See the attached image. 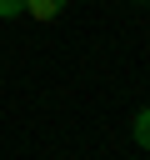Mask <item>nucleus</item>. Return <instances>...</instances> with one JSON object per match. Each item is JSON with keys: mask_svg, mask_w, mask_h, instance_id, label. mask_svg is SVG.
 <instances>
[{"mask_svg": "<svg viewBox=\"0 0 150 160\" xmlns=\"http://www.w3.org/2000/svg\"><path fill=\"white\" fill-rule=\"evenodd\" d=\"M65 5H70V0H25V15H30V20H60Z\"/></svg>", "mask_w": 150, "mask_h": 160, "instance_id": "obj_1", "label": "nucleus"}, {"mask_svg": "<svg viewBox=\"0 0 150 160\" xmlns=\"http://www.w3.org/2000/svg\"><path fill=\"white\" fill-rule=\"evenodd\" d=\"M130 140H135L140 150H150V105L135 110V120H130Z\"/></svg>", "mask_w": 150, "mask_h": 160, "instance_id": "obj_2", "label": "nucleus"}, {"mask_svg": "<svg viewBox=\"0 0 150 160\" xmlns=\"http://www.w3.org/2000/svg\"><path fill=\"white\" fill-rule=\"evenodd\" d=\"M25 15V0H0V20H20Z\"/></svg>", "mask_w": 150, "mask_h": 160, "instance_id": "obj_3", "label": "nucleus"}, {"mask_svg": "<svg viewBox=\"0 0 150 160\" xmlns=\"http://www.w3.org/2000/svg\"><path fill=\"white\" fill-rule=\"evenodd\" d=\"M135 5H150V0H135Z\"/></svg>", "mask_w": 150, "mask_h": 160, "instance_id": "obj_4", "label": "nucleus"}]
</instances>
